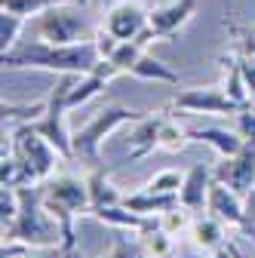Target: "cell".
<instances>
[{
  "label": "cell",
  "mask_w": 255,
  "mask_h": 258,
  "mask_svg": "<svg viewBox=\"0 0 255 258\" xmlns=\"http://www.w3.org/2000/svg\"><path fill=\"white\" fill-rule=\"evenodd\" d=\"M102 61V52L92 40L83 43H46V40H22L10 52H4V71L37 68L55 74H86Z\"/></svg>",
  "instance_id": "cell-1"
},
{
  "label": "cell",
  "mask_w": 255,
  "mask_h": 258,
  "mask_svg": "<svg viewBox=\"0 0 255 258\" xmlns=\"http://www.w3.org/2000/svg\"><path fill=\"white\" fill-rule=\"evenodd\" d=\"M40 197H43V206L49 209V215L61 228V249L74 252L77 249V215L92 209L86 175L80 178L71 172H55L52 178H46L40 184Z\"/></svg>",
  "instance_id": "cell-2"
},
{
  "label": "cell",
  "mask_w": 255,
  "mask_h": 258,
  "mask_svg": "<svg viewBox=\"0 0 255 258\" xmlns=\"http://www.w3.org/2000/svg\"><path fill=\"white\" fill-rule=\"evenodd\" d=\"M19 197H22V206H19L16 221L10 228H4V243H25L31 249L61 246V228L43 206L40 184L19 187Z\"/></svg>",
  "instance_id": "cell-3"
},
{
  "label": "cell",
  "mask_w": 255,
  "mask_h": 258,
  "mask_svg": "<svg viewBox=\"0 0 255 258\" xmlns=\"http://www.w3.org/2000/svg\"><path fill=\"white\" fill-rule=\"evenodd\" d=\"M139 117H145L142 111H133V108H123V105H111V108H102L95 111L80 129L71 133V154L74 160L86 163L89 169L92 166H102V145L111 133L123 126H133Z\"/></svg>",
  "instance_id": "cell-4"
},
{
  "label": "cell",
  "mask_w": 255,
  "mask_h": 258,
  "mask_svg": "<svg viewBox=\"0 0 255 258\" xmlns=\"http://www.w3.org/2000/svg\"><path fill=\"white\" fill-rule=\"evenodd\" d=\"M4 139H7V142H4V151H13L40 184L55 175L58 163H65V160H68L49 139H43L31 123L7 126V129H4Z\"/></svg>",
  "instance_id": "cell-5"
},
{
  "label": "cell",
  "mask_w": 255,
  "mask_h": 258,
  "mask_svg": "<svg viewBox=\"0 0 255 258\" xmlns=\"http://www.w3.org/2000/svg\"><path fill=\"white\" fill-rule=\"evenodd\" d=\"M83 10L86 7L65 4V7H52V10L40 13L37 22H34L37 37L46 40V43H83V40H92L99 25H92Z\"/></svg>",
  "instance_id": "cell-6"
},
{
  "label": "cell",
  "mask_w": 255,
  "mask_h": 258,
  "mask_svg": "<svg viewBox=\"0 0 255 258\" xmlns=\"http://www.w3.org/2000/svg\"><path fill=\"white\" fill-rule=\"evenodd\" d=\"M194 13H197V0H163L160 7H154L148 13V28H145V34L139 37V43L148 46L154 40L175 37L178 31L194 19Z\"/></svg>",
  "instance_id": "cell-7"
},
{
  "label": "cell",
  "mask_w": 255,
  "mask_h": 258,
  "mask_svg": "<svg viewBox=\"0 0 255 258\" xmlns=\"http://www.w3.org/2000/svg\"><path fill=\"white\" fill-rule=\"evenodd\" d=\"M169 108L175 111H187V114H206V117H225V114H240L243 108L225 92L221 83L212 86H190L181 89L175 99L169 102Z\"/></svg>",
  "instance_id": "cell-8"
},
{
  "label": "cell",
  "mask_w": 255,
  "mask_h": 258,
  "mask_svg": "<svg viewBox=\"0 0 255 258\" xmlns=\"http://www.w3.org/2000/svg\"><path fill=\"white\" fill-rule=\"evenodd\" d=\"M148 13L139 0H114V4L105 10L102 28L111 31L117 40H139L148 28Z\"/></svg>",
  "instance_id": "cell-9"
},
{
  "label": "cell",
  "mask_w": 255,
  "mask_h": 258,
  "mask_svg": "<svg viewBox=\"0 0 255 258\" xmlns=\"http://www.w3.org/2000/svg\"><path fill=\"white\" fill-rule=\"evenodd\" d=\"M212 175H215V181L234 187L237 194L246 197L249 190H255V145H246L234 157H221Z\"/></svg>",
  "instance_id": "cell-10"
},
{
  "label": "cell",
  "mask_w": 255,
  "mask_h": 258,
  "mask_svg": "<svg viewBox=\"0 0 255 258\" xmlns=\"http://www.w3.org/2000/svg\"><path fill=\"white\" fill-rule=\"evenodd\" d=\"M206 212L212 218H218L221 224H228V228H240L243 215H246V197H243V194H237L234 187H228V184H221V181L212 178Z\"/></svg>",
  "instance_id": "cell-11"
},
{
  "label": "cell",
  "mask_w": 255,
  "mask_h": 258,
  "mask_svg": "<svg viewBox=\"0 0 255 258\" xmlns=\"http://www.w3.org/2000/svg\"><path fill=\"white\" fill-rule=\"evenodd\" d=\"M114 77H120V68H117V64H111L108 58H102L92 71H86V74H80V77H77V83H74V86H71V92H68V108L74 111V108H80V105L92 102L95 95H99V92H102Z\"/></svg>",
  "instance_id": "cell-12"
},
{
  "label": "cell",
  "mask_w": 255,
  "mask_h": 258,
  "mask_svg": "<svg viewBox=\"0 0 255 258\" xmlns=\"http://www.w3.org/2000/svg\"><path fill=\"white\" fill-rule=\"evenodd\" d=\"M160 114H145L133 123L130 139H126V157L130 160H142L148 154H154V148H160Z\"/></svg>",
  "instance_id": "cell-13"
},
{
  "label": "cell",
  "mask_w": 255,
  "mask_h": 258,
  "mask_svg": "<svg viewBox=\"0 0 255 258\" xmlns=\"http://www.w3.org/2000/svg\"><path fill=\"white\" fill-rule=\"evenodd\" d=\"M212 169L203 163H194L184 172V184L178 190V203L190 212H206V200H209V187H212Z\"/></svg>",
  "instance_id": "cell-14"
},
{
  "label": "cell",
  "mask_w": 255,
  "mask_h": 258,
  "mask_svg": "<svg viewBox=\"0 0 255 258\" xmlns=\"http://www.w3.org/2000/svg\"><path fill=\"white\" fill-rule=\"evenodd\" d=\"M187 133H190V142L209 145L218 157H234V154H240L246 148V139L237 133V126L234 129H225V126H190Z\"/></svg>",
  "instance_id": "cell-15"
},
{
  "label": "cell",
  "mask_w": 255,
  "mask_h": 258,
  "mask_svg": "<svg viewBox=\"0 0 255 258\" xmlns=\"http://www.w3.org/2000/svg\"><path fill=\"white\" fill-rule=\"evenodd\" d=\"M221 64V86L231 99L240 105V108H249L252 105V95H249V83H246V74H243V64H240V55L237 52H228L218 58Z\"/></svg>",
  "instance_id": "cell-16"
},
{
  "label": "cell",
  "mask_w": 255,
  "mask_h": 258,
  "mask_svg": "<svg viewBox=\"0 0 255 258\" xmlns=\"http://www.w3.org/2000/svg\"><path fill=\"white\" fill-rule=\"evenodd\" d=\"M86 184H89V203H92L89 215H92L95 209H105V206H120V203H123V197H126V194H120V190L114 187V181H111V175H108L105 163L89 169Z\"/></svg>",
  "instance_id": "cell-17"
},
{
  "label": "cell",
  "mask_w": 255,
  "mask_h": 258,
  "mask_svg": "<svg viewBox=\"0 0 255 258\" xmlns=\"http://www.w3.org/2000/svg\"><path fill=\"white\" fill-rule=\"evenodd\" d=\"M225 228L228 224H221L218 218H212L209 212H200L197 218H194V224H190V243H194L197 249H203V252H215V249H221L228 240H225Z\"/></svg>",
  "instance_id": "cell-18"
},
{
  "label": "cell",
  "mask_w": 255,
  "mask_h": 258,
  "mask_svg": "<svg viewBox=\"0 0 255 258\" xmlns=\"http://www.w3.org/2000/svg\"><path fill=\"white\" fill-rule=\"evenodd\" d=\"M92 218H95V221H102V224H108V228H117V231H133V234H142L148 224H154V221H157V218H151V215H139V212H133V209H126L123 203H120V206L95 209V212H92Z\"/></svg>",
  "instance_id": "cell-19"
},
{
  "label": "cell",
  "mask_w": 255,
  "mask_h": 258,
  "mask_svg": "<svg viewBox=\"0 0 255 258\" xmlns=\"http://www.w3.org/2000/svg\"><path fill=\"white\" fill-rule=\"evenodd\" d=\"M175 203H178V197H163V194H154L148 187H139V190H133V194H126V197H123L126 209H133L139 215H151V218H157L160 212H166Z\"/></svg>",
  "instance_id": "cell-20"
},
{
  "label": "cell",
  "mask_w": 255,
  "mask_h": 258,
  "mask_svg": "<svg viewBox=\"0 0 255 258\" xmlns=\"http://www.w3.org/2000/svg\"><path fill=\"white\" fill-rule=\"evenodd\" d=\"M139 246H142L145 258H175V237L160 228V221L148 224L139 234Z\"/></svg>",
  "instance_id": "cell-21"
},
{
  "label": "cell",
  "mask_w": 255,
  "mask_h": 258,
  "mask_svg": "<svg viewBox=\"0 0 255 258\" xmlns=\"http://www.w3.org/2000/svg\"><path fill=\"white\" fill-rule=\"evenodd\" d=\"M133 77H139V80H154V83H172V86L181 83V74H178V71H172L166 61L154 58V55H148V52L136 61Z\"/></svg>",
  "instance_id": "cell-22"
},
{
  "label": "cell",
  "mask_w": 255,
  "mask_h": 258,
  "mask_svg": "<svg viewBox=\"0 0 255 258\" xmlns=\"http://www.w3.org/2000/svg\"><path fill=\"white\" fill-rule=\"evenodd\" d=\"M225 28H228L231 40H234V52H237L240 58H246V61L255 64V28L237 22L234 16H225Z\"/></svg>",
  "instance_id": "cell-23"
},
{
  "label": "cell",
  "mask_w": 255,
  "mask_h": 258,
  "mask_svg": "<svg viewBox=\"0 0 255 258\" xmlns=\"http://www.w3.org/2000/svg\"><path fill=\"white\" fill-rule=\"evenodd\" d=\"M65 4H77V7H86L89 0H0V10H10V13H19V16H40L52 7H65Z\"/></svg>",
  "instance_id": "cell-24"
},
{
  "label": "cell",
  "mask_w": 255,
  "mask_h": 258,
  "mask_svg": "<svg viewBox=\"0 0 255 258\" xmlns=\"http://www.w3.org/2000/svg\"><path fill=\"white\" fill-rule=\"evenodd\" d=\"M190 145V133H187V126L175 123L172 117H163L160 123V148L169 151V154H178Z\"/></svg>",
  "instance_id": "cell-25"
},
{
  "label": "cell",
  "mask_w": 255,
  "mask_h": 258,
  "mask_svg": "<svg viewBox=\"0 0 255 258\" xmlns=\"http://www.w3.org/2000/svg\"><path fill=\"white\" fill-rule=\"evenodd\" d=\"M184 184V172L181 169H160V172H154L145 187L154 190V194H163V197H178V190Z\"/></svg>",
  "instance_id": "cell-26"
},
{
  "label": "cell",
  "mask_w": 255,
  "mask_h": 258,
  "mask_svg": "<svg viewBox=\"0 0 255 258\" xmlns=\"http://www.w3.org/2000/svg\"><path fill=\"white\" fill-rule=\"evenodd\" d=\"M142 55H145V46H142L139 40H120V43L114 46V52L108 55V61H111V64H117L120 74H133L136 61H139Z\"/></svg>",
  "instance_id": "cell-27"
},
{
  "label": "cell",
  "mask_w": 255,
  "mask_h": 258,
  "mask_svg": "<svg viewBox=\"0 0 255 258\" xmlns=\"http://www.w3.org/2000/svg\"><path fill=\"white\" fill-rule=\"evenodd\" d=\"M157 221H160V228H163L166 234L178 237V234L190 231V224H194V212H190V209H184L181 203H175V206H169L166 212H160V215H157Z\"/></svg>",
  "instance_id": "cell-28"
},
{
  "label": "cell",
  "mask_w": 255,
  "mask_h": 258,
  "mask_svg": "<svg viewBox=\"0 0 255 258\" xmlns=\"http://www.w3.org/2000/svg\"><path fill=\"white\" fill-rule=\"evenodd\" d=\"M25 16L10 13V10H0V43H4V52H10L13 46H19L22 40V28H25Z\"/></svg>",
  "instance_id": "cell-29"
},
{
  "label": "cell",
  "mask_w": 255,
  "mask_h": 258,
  "mask_svg": "<svg viewBox=\"0 0 255 258\" xmlns=\"http://www.w3.org/2000/svg\"><path fill=\"white\" fill-rule=\"evenodd\" d=\"M19 206H22V197H19V187H0V224L10 228L19 215Z\"/></svg>",
  "instance_id": "cell-30"
},
{
  "label": "cell",
  "mask_w": 255,
  "mask_h": 258,
  "mask_svg": "<svg viewBox=\"0 0 255 258\" xmlns=\"http://www.w3.org/2000/svg\"><path fill=\"white\" fill-rule=\"evenodd\" d=\"M234 123H237V133L246 139V145H255V108H243L240 114H234Z\"/></svg>",
  "instance_id": "cell-31"
},
{
  "label": "cell",
  "mask_w": 255,
  "mask_h": 258,
  "mask_svg": "<svg viewBox=\"0 0 255 258\" xmlns=\"http://www.w3.org/2000/svg\"><path fill=\"white\" fill-rule=\"evenodd\" d=\"M108 258H145V252H142V246H139V237H136V240H130V237H117Z\"/></svg>",
  "instance_id": "cell-32"
},
{
  "label": "cell",
  "mask_w": 255,
  "mask_h": 258,
  "mask_svg": "<svg viewBox=\"0 0 255 258\" xmlns=\"http://www.w3.org/2000/svg\"><path fill=\"white\" fill-rule=\"evenodd\" d=\"M240 231H243V237H249V243L255 249V190L246 194V215H243Z\"/></svg>",
  "instance_id": "cell-33"
},
{
  "label": "cell",
  "mask_w": 255,
  "mask_h": 258,
  "mask_svg": "<svg viewBox=\"0 0 255 258\" xmlns=\"http://www.w3.org/2000/svg\"><path fill=\"white\" fill-rule=\"evenodd\" d=\"M25 258H65V249H61V246H49V249H31Z\"/></svg>",
  "instance_id": "cell-34"
},
{
  "label": "cell",
  "mask_w": 255,
  "mask_h": 258,
  "mask_svg": "<svg viewBox=\"0 0 255 258\" xmlns=\"http://www.w3.org/2000/svg\"><path fill=\"white\" fill-rule=\"evenodd\" d=\"M212 258H237V255H234V243L228 240L221 249H215V252H212Z\"/></svg>",
  "instance_id": "cell-35"
},
{
  "label": "cell",
  "mask_w": 255,
  "mask_h": 258,
  "mask_svg": "<svg viewBox=\"0 0 255 258\" xmlns=\"http://www.w3.org/2000/svg\"><path fill=\"white\" fill-rule=\"evenodd\" d=\"M65 258H83V255H80V252L74 249V252H65Z\"/></svg>",
  "instance_id": "cell-36"
},
{
  "label": "cell",
  "mask_w": 255,
  "mask_h": 258,
  "mask_svg": "<svg viewBox=\"0 0 255 258\" xmlns=\"http://www.w3.org/2000/svg\"><path fill=\"white\" fill-rule=\"evenodd\" d=\"M252 258H255V255H252Z\"/></svg>",
  "instance_id": "cell-37"
}]
</instances>
